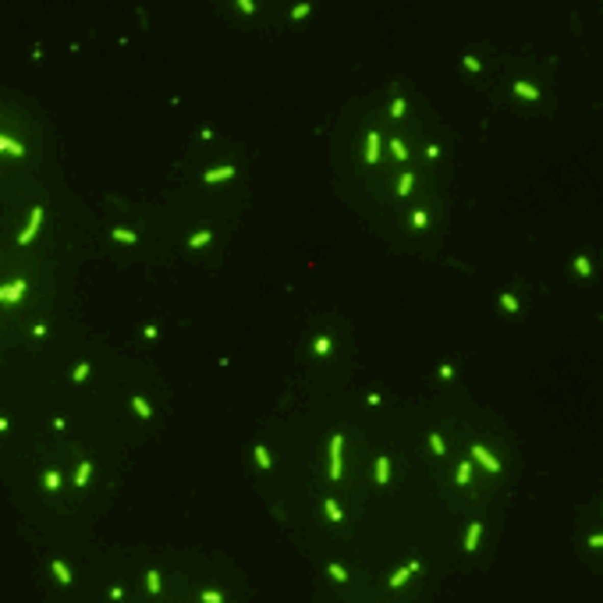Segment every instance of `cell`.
Masks as SVG:
<instances>
[{
    "mask_svg": "<svg viewBox=\"0 0 603 603\" xmlns=\"http://www.w3.org/2000/svg\"><path fill=\"white\" fill-rule=\"evenodd\" d=\"M408 575H412V568H401V571H394V575H390V586H394V589H397V586H405V579H408Z\"/></svg>",
    "mask_w": 603,
    "mask_h": 603,
    "instance_id": "obj_26",
    "label": "cell"
},
{
    "mask_svg": "<svg viewBox=\"0 0 603 603\" xmlns=\"http://www.w3.org/2000/svg\"><path fill=\"white\" fill-rule=\"evenodd\" d=\"M500 309H504V312H518V298H515L511 291H504V295H500Z\"/></svg>",
    "mask_w": 603,
    "mask_h": 603,
    "instance_id": "obj_19",
    "label": "cell"
},
{
    "mask_svg": "<svg viewBox=\"0 0 603 603\" xmlns=\"http://www.w3.org/2000/svg\"><path fill=\"white\" fill-rule=\"evenodd\" d=\"M85 376H89V362H82V366H75V373H71V380H75V383H82Z\"/></svg>",
    "mask_w": 603,
    "mask_h": 603,
    "instance_id": "obj_31",
    "label": "cell"
},
{
    "mask_svg": "<svg viewBox=\"0 0 603 603\" xmlns=\"http://www.w3.org/2000/svg\"><path fill=\"white\" fill-rule=\"evenodd\" d=\"M387 479H390V461H387V454H380L376 458V483L387 486Z\"/></svg>",
    "mask_w": 603,
    "mask_h": 603,
    "instance_id": "obj_7",
    "label": "cell"
},
{
    "mask_svg": "<svg viewBox=\"0 0 603 603\" xmlns=\"http://www.w3.org/2000/svg\"><path fill=\"white\" fill-rule=\"evenodd\" d=\"M234 174V167H220V170H210L206 174V185H213V181H224V178H231Z\"/></svg>",
    "mask_w": 603,
    "mask_h": 603,
    "instance_id": "obj_17",
    "label": "cell"
},
{
    "mask_svg": "<svg viewBox=\"0 0 603 603\" xmlns=\"http://www.w3.org/2000/svg\"><path fill=\"white\" fill-rule=\"evenodd\" d=\"M376 160H380V135L369 132L366 135V163H376Z\"/></svg>",
    "mask_w": 603,
    "mask_h": 603,
    "instance_id": "obj_5",
    "label": "cell"
},
{
    "mask_svg": "<svg viewBox=\"0 0 603 603\" xmlns=\"http://www.w3.org/2000/svg\"><path fill=\"white\" fill-rule=\"evenodd\" d=\"M256 461H259V468H263V472H270V468H273V461H270V451H266L263 444H256Z\"/></svg>",
    "mask_w": 603,
    "mask_h": 603,
    "instance_id": "obj_11",
    "label": "cell"
},
{
    "mask_svg": "<svg viewBox=\"0 0 603 603\" xmlns=\"http://www.w3.org/2000/svg\"><path fill=\"white\" fill-rule=\"evenodd\" d=\"M412 185H415V174H408V170H405V174H401V181H397V195L405 199V195L412 192Z\"/></svg>",
    "mask_w": 603,
    "mask_h": 603,
    "instance_id": "obj_12",
    "label": "cell"
},
{
    "mask_svg": "<svg viewBox=\"0 0 603 603\" xmlns=\"http://www.w3.org/2000/svg\"><path fill=\"white\" fill-rule=\"evenodd\" d=\"M43 483H46L50 490H57V486H61V475H57V472H46V475H43Z\"/></svg>",
    "mask_w": 603,
    "mask_h": 603,
    "instance_id": "obj_33",
    "label": "cell"
},
{
    "mask_svg": "<svg viewBox=\"0 0 603 603\" xmlns=\"http://www.w3.org/2000/svg\"><path fill=\"white\" fill-rule=\"evenodd\" d=\"M330 579H334V582H348V571H344L341 564H330Z\"/></svg>",
    "mask_w": 603,
    "mask_h": 603,
    "instance_id": "obj_30",
    "label": "cell"
},
{
    "mask_svg": "<svg viewBox=\"0 0 603 603\" xmlns=\"http://www.w3.org/2000/svg\"><path fill=\"white\" fill-rule=\"evenodd\" d=\"M312 351H316V355H326V351H330V341H326V337H316V341H312Z\"/></svg>",
    "mask_w": 603,
    "mask_h": 603,
    "instance_id": "obj_28",
    "label": "cell"
},
{
    "mask_svg": "<svg viewBox=\"0 0 603 603\" xmlns=\"http://www.w3.org/2000/svg\"><path fill=\"white\" fill-rule=\"evenodd\" d=\"M114 241H124V245H135V231H124V227H114Z\"/></svg>",
    "mask_w": 603,
    "mask_h": 603,
    "instance_id": "obj_15",
    "label": "cell"
},
{
    "mask_svg": "<svg viewBox=\"0 0 603 603\" xmlns=\"http://www.w3.org/2000/svg\"><path fill=\"white\" fill-rule=\"evenodd\" d=\"M472 458H475V461H479V465H483V468H486V472H493V475H497V472H500V461H497V458H493V454L486 451V447H483V444H472Z\"/></svg>",
    "mask_w": 603,
    "mask_h": 603,
    "instance_id": "obj_2",
    "label": "cell"
},
{
    "mask_svg": "<svg viewBox=\"0 0 603 603\" xmlns=\"http://www.w3.org/2000/svg\"><path fill=\"white\" fill-rule=\"evenodd\" d=\"M210 238H213L210 231H199V234H192V241H188V248H206V245H210Z\"/></svg>",
    "mask_w": 603,
    "mask_h": 603,
    "instance_id": "obj_16",
    "label": "cell"
},
{
    "mask_svg": "<svg viewBox=\"0 0 603 603\" xmlns=\"http://www.w3.org/2000/svg\"><path fill=\"white\" fill-rule=\"evenodd\" d=\"M479 532H483V525H479V522H472V525H468V532H465V550H475V543H479Z\"/></svg>",
    "mask_w": 603,
    "mask_h": 603,
    "instance_id": "obj_9",
    "label": "cell"
},
{
    "mask_svg": "<svg viewBox=\"0 0 603 603\" xmlns=\"http://www.w3.org/2000/svg\"><path fill=\"white\" fill-rule=\"evenodd\" d=\"M461 64H465V68H468V71H475V75H479V71H483V64H479V61H475V57H472V54H468V57H465V61H461Z\"/></svg>",
    "mask_w": 603,
    "mask_h": 603,
    "instance_id": "obj_32",
    "label": "cell"
},
{
    "mask_svg": "<svg viewBox=\"0 0 603 603\" xmlns=\"http://www.w3.org/2000/svg\"><path fill=\"white\" fill-rule=\"evenodd\" d=\"M238 7H241L245 14H252V11H256V4H252V0H238Z\"/></svg>",
    "mask_w": 603,
    "mask_h": 603,
    "instance_id": "obj_36",
    "label": "cell"
},
{
    "mask_svg": "<svg viewBox=\"0 0 603 603\" xmlns=\"http://www.w3.org/2000/svg\"><path fill=\"white\" fill-rule=\"evenodd\" d=\"M426 224H430V213H426V210H415V213H412V227H426Z\"/></svg>",
    "mask_w": 603,
    "mask_h": 603,
    "instance_id": "obj_27",
    "label": "cell"
},
{
    "mask_svg": "<svg viewBox=\"0 0 603 603\" xmlns=\"http://www.w3.org/2000/svg\"><path fill=\"white\" fill-rule=\"evenodd\" d=\"M390 153H394V160H408V149H405V142H401V139H394V142H390Z\"/></svg>",
    "mask_w": 603,
    "mask_h": 603,
    "instance_id": "obj_24",
    "label": "cell"
},
{
    "mask_svg": "<svg viewBox=\"0 0 603 603\" xmlns=\"http://www.w3.org/2000/svg\"><path fill=\"white\" fill-rule=\"evenodd\" d=\"M156 334H160V330H156V326H153V323H149V326H142V337H146V341H153V337H156Z\"/></svg>",
    "mask_w": 603,
    "mask_h": 603,
    "instance_id": "obj_35",
    "label": "cell"
},
{
    "mask_svg": "<svg viewBox=\"0 0 603 603\" xmlns=\"http://www.w3.org/2000/svg\"><path fill=\"white\" fill-rule=\"evenodd\" d=\"M39 224H43V206H36V210L29 213V227L21 231V238H18V245H29V241H32V234L39 231Z\"/></svg>",
    "mask_w": 603,
    "mask_h": 603,
    "instance_id": "obj_3",
    "label": "cell"
},
{
    "mask_svg": "<svg viewBox=\"0 0 603 603\" xmlns=\"http://www.w3.org/2000/svg\"><path fill=\"white\" fill-rule=\"evenodd\" d=\"M0 153H11V156H25V146H21V142H14V139H4V135H0Z\"/></svg>",
    "mask_w": 603,
    "mask_h": 603,
    "instance_id": "obj_8",
    "label": "cell"
},
{
    "mask_svg": "<svg viewBox=\"0 0 603 603\" xmlns=\"http://www.w3.org/2000/svg\"><path fill=\"white\" fill-rule=\"evenodd\" d=\"M323 508H326V515H330V522H341V508H337L334 500H323Z\"/></svg>",
    "mask_w": 603,
    "mask_h": 603,
    "instance_id": "obj_29",
    "label": "cell"
},
{
    "mask_svg": "<svg viewBox=\"0 0 603 603\" xmlns=\"http://www.w3.org/2000/svg\"><path fill=\"white\" fill-rule=\"evenodd\" d=\"M146 589H149V593H160V589H163V586H160V571H156V568H149V575H146Z\"/></svg>",
    "mask_w": 603,
    "mask_h": 603,
    "instance_id": "obj_20",
    "label": "cell"
},
{
    "mask_svg": "<svg viewBox=\"0 0 603 603\" xmlns=\"http://www.w3.org/2000/svg\"><path fill=\"white\" fill-rule=\"evenodd\" d=\"M203 600H206V603H224V596H220L217 589H206V593H203Z\"/></svg>",
    "mask_w": 603,
    "mask_h": 603,
    "instance_id": "obj_34",
    "label": "cell"
},
{
    "mask_svg": "<svg viewBox=\"0 0 603 603\" xmlns=\"http://www.w3.org/2000/svg\"><path fill=\"white\" fill-rule=\"evenodd\" d=\"M89 472H92V465H89V461H82V465H78V472H75V486H85V483H89Z\"/></svg>",
    "mask_w": 603,
    "mask_h": 603,
    "instance_id": "obj_18",
    "label": "cell"
},
{
    "mask_svg": "<svg viewBox=\"0 0 603 603\" xmlns=\"http://www.w3.org/2000/svg\"><path fill=\"white\" fill-rule=\"evenodd\" d=\"M515 92H518L522 99H539V89L529 85V82H515Z\"/></svg>",
    "mask_w": 603,
    "mask_h": 603,
    "instance_id": "obj_10",
    "label": "cell"
},
{
    "mask_svg": "<svg viewBox=\"0 0 603 603\" xmlns=\"http://www.w3.org/2000/svg\"><path fill=\"white\" fill-rule=\"evenodd\" d=\"M589 546H603V532H596V536H589Z\"/></svg>",
    "mask_w": 603,
    "mask_h": 603,
    "instance_id": "obj_37",
    "label": "cell"
},
{
    "mask_svg": "<svg viewBox=\"0 0 603 603\" xmlns=\"http://www.w3.org/2000/svg\"><path fill=\"white\" fill-rule=\"evenodd\" d=\"M21 295H25V281H14V284L0 288V302H18Z\"/></svg>",
    "mask_w": 603,
    "mask_h": 603,
    "instance_id": "obj_4",
    "label": "cell"
},
{
    "mask_svg": "<svg viewBox=\"0 0 603 603\" xmlns=\"http://www.w3.org/2000/svg\"><path fill=\"white\" fill-rule=\"evenodd\" d=\"M430 447H433V454H444V451H447V444H444V437H440V433H430Z\"/></svg>",
    "mask_w": 603,
    "mask_h": 603,
    "instance_id": "obj_22",
    "label": "cell"
},
{
    "mask_svg": "<svg viewBox=\"0 0 603 603\" xmlns=\"http://www.w3.org/2000/svg\"><path fill=\"white\" fill-rule=\"evenodd\" d=\"M309 11H312V4H298V7L291 11V21H305V18H309Z\"/></svg>",
    "mask_w": 603,
    "mask_h": 603,
    "instance_id": "obj_23",
    "label": "cell"
},
{
    "mask_svg": "<svg viewBox=\"0 0 603 603\" xmlns=\"http://www.w3.org/2000/svg\"><path fill=\"white\" fill-rule=\"evenodd\" d=\"M341 444H344V437L341 433H334L330 437V479H341Z\"/></svg>",
    "mask_w": 603,
    "mask_h": 603,
    "instance_id": "obj_1",
    "label": "cell"
},
{
    "mask_svg": "<svg viewBox=\"0 0 603 603\" xmlns=\"http://www.w3.org/2000/svg\"><path fill=\"white\" fill-rule=\"evenodd\" d=\"M132 408L139 412V419H149V415H153V408H149V405H146V397H139V394L132 397Z\"/></svg>",
    "mask_w": 603,
    "mask_h": 603,
    "instance_id": "obj_14",
    "label": "cell"
},
{
    "mask_svg": "<svg viewBox=\"0 0 603 603\" xmlns=\"http://www.w3.org/2000/svg\"><path fill=\"white\" fill-rule=\"evenodd\" d=\"M405 110H408V103H405V99H394V103H390V117H397V121H401V117H405Z\"/></svg>",
    "mask_w": 603,
    "mask_h": 603,
    "instance_id": "obj_25",
    "label": "cell"
},
{
    "mask_svg": "<svg viewBox=\"0 0 603 603\" xmlns=\"http://www.w3.org/2000/svg\"><path fill=\"white\" fill-rule=\"evenodd\" d=\"M575 273H579V277H589V273H593V266H589V259H586V256H579V259H575Z\"/></svg>",
    "mask_w": 603,
    "mask_h": 603,
    "instance_id": "obj_21",
    "label": "cell"
},
{
    "mask_svg": "<svg viewBox=\"0 0 603 603\" xmlns=\"http://www.w3.org/2000/svg\"><path fill=\"white\" fill-rule=\"evenodd\" d=\"M50 568H54V575L61 579V586H71V571H68V564H64V561H57V557H54V561H50Z\"/></svg>",
    "mask_w": 603,
    "mask_h": 603,
    "instance_id": "obj_6",
    "label": "cell"
},
{
    "mask_svg": "<svg viewBox=\"0 0 603 603\" xmlns=\"http://www.w3.org/2000/svg\"><path fill=\"white\" fill-rule=\"evenodd\" d=\"M468 479H472V465H468V461H461V465H458V472H454V483H458V486H465Z\"/></svg>",
    "mask_w": 603,
    "mask_h": 603,
    "instance_id": "obj_13",
    "label": "cell"
}]
</instances>
